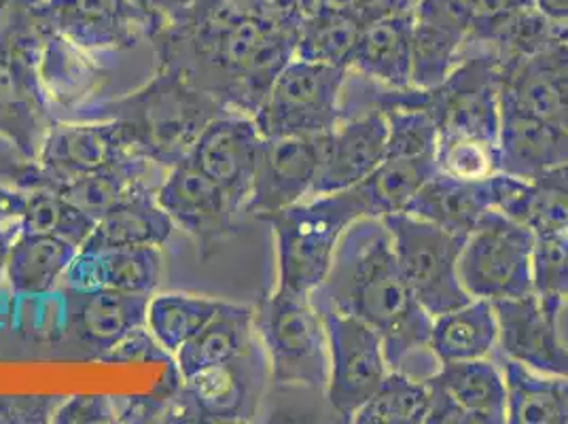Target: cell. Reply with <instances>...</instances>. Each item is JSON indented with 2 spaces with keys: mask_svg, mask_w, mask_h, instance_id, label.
<instances>
[{
  "mask_svg": "<svg viewBox=\"0 0 568 424\" xmlns=\"http://www.w3.org/2000/svg\"><path fill=\"white\" fill-rule=\"evenodd\" d=\"M500 109L568 128V46L558 43L503 69Z\"/></svg>",
  "mask_w": 568,
  "mask_h": 424,
  "instance_id": "22",
  "label": "cell"
},
{
  "mask_svg": "<svg viewBox=\"0 0 568 424\" xmlns=\"http://www.w3.org/2000/svg\"><path fill=\"white\" fill-rule=\"evenodd\" d=\"M176 225L172 223L155 193H142L118 209L98 219L92 236L81 249H111V246H164Z\"/></svg>",
  "mask_w": 568,
  "mask_h": 424,
  "instance_id": "33",
  "label": "cell"
},
{
  "mask_svg": "<svg viewBox=\"0 0 568 424\" xmlns=\"http://www.w3.org/2000/svg\"><path fill=\"white\" fill-rule=\"evenodd\" d=\"M348 69L293 58L253 115L263 139L323 137L342 121Z\"/></svg>",
  "mask_w": 568,
  "mask_h": 424,
  "instance_id": "8",
  "label": "cell"
},
{
  "mask_svg": "<svg viewBox=\"0 0 568 424\" xmlns=\"http://www.w3.org/2000/svg\"><path fill=\"white\" fill-rule=\"evenodd\" d=\"M251 2H276V0H251ZM300 2V0H297ZM302 7V4H300Z\"/></svg>",
  "mask_w": 568,
  "mask_h": 424,
  "instance_id": "52",
  "label": "cell"
},
{
  "mask_svg": "<svg viewBox=\"0 0 568 424\" xmlns=\"http://www.w3.org/2000/svg\"><path fill=\"white\" fill-rule=\"evenodd\" d=\"M197 2H202V0H155V4H158V11L162 13V20H164L166 16L176 13V11L190 9V7L197 4Z\"/></svg>",
  "mask_w": 568,
  "mask_h": 424,
  "instance_id": "50",
  "label": "cell"
},
{
  "mask_svg": "<svg viewBox=\"0 0 568 424\" xmlns=\"http://www.w3.org/2000/svg\"><path fill=\"white\" fill-rule=\"evenodd\" d=\"M358 32L361 24L353 18L321 7L304 18L295 58L348 69Z\"/></svg>",
  "mask_w": 568,
  "mask_h": 424,
  "instance_id": "38",
  "label": "cell"
},
{
  "mask_svg": "<svg viewBox=\"0 0 568 424\" xmlns=\"http://www.w3.org/2000/svg\"><path fill=\"white\" fill-rule=\"evenodd\" d=\"M39 74L55 111L81 109L111 81V72L95 60L92 51L49 28L39 58Z\"/></svg>",
  "mask_w": 568,
  "mask_h": 424,
  "instance_id": "24",
  "label": "cell"
},
{
  "mask_svg": "<svg viewBox=\"0 0 568 424\" xmlns=\"http://www.w3.org/2000/svg\"><path fill=\"white\" fill-rule=\"evenodd\" d=\"M498 153L500 172L532 181L551 168L568 164V128L503 111Z\"/></svg>",
  "mask_w": 568,
  "mask_h": 424,
  "instance_id": "26",
  "label": "cell"
},
{
  "mask_svg": "<svg viewBox=\"0 0 568 424\" xmlns=\"http://www.w3.org/2000/svg\"><path fill=\"white\" fill-rule=\"evenodd\" d=\"M261 142L255 119L223 113L206 125L191 149V162L227 191L240 212H246L251 198Z\"/></svg>",
  "mask_w": 568,
  "mask_h": 424,
  "instance_id": "18",
  "label": "cell"
},
{
  "mask_svg": "<svg viewBox=\"0 0 568 424\" xmlns=\"http://www.w3.org/2000/svg\"><path fill=\"white\" fill-rule=\"evenodd\" d=\"M221 304L223 302L219 300L185 293H164L155 297L151 295L146 307V327L168 353L176 354L185 342H190L213 319Z\"/></svg>",
  "mask_w": 568,
  "mask_h": 424,
  "instance_id": "35",
  "label": "cell"
},
{
  "mask_svg": "<svg viewBox=\"0 0 568 424\" xmlns=\"http://www.w3.org/2000/svg\"><path fill=\"white\" fill-rule=\"evenodd\" d=\"M304 18L297 0H202L166 16L149 43L158 69L179 72L230 113L253 118L295 58Z\"/></svg>",
  "mask_w": 568,
  "mask_h": 424,
  "instance_id": "1",
  "label": "cell"
},
{
  "mask_svg": "<svg viewBox=\"0 0 568 424\" xmlns=\"http://www.w3.org/2000/svg\"><path fill=\"white\" fill-rule=\"evenodd\" d=\"M118 421V403L109 395L64 397L53 414L55 424H113Z\"/></svg>",
  "mask_w": 568,
  "mask_h": 424,
  "instance_id": "44",
  "label": "cell"
},
{
  "mask_svg": "<svg viewBox=\"0 0 568 424\" xmlns=\"http://www.w3.org/2000/svg\"><path fill=\"white\" fill-rule=\"evenodd\" d=\"M310 297L316 307H335L378 331L390 372L425 382L442 367L430 349L433 316L405 281L393 236L378 216L348 225L325 283Z\"/></svg>",
  "mask_w": 568,
  "mask_h": 424,
  "instance_id": "2",
  "label": "cell"
},
{
  "mask_svg": "<svg viewBox=\"0 0 568 424\" xmlns=\"http://www.w3.org/2000/svg\"><path fill=\"white\" fill-rule=\"evenodd\" d=\"M430 388L423 380L388 372L378 391L356 412V424H426Z\"/></svg>",
  "mask_w": 568,
  "mask_h": 424,
  "instance_id": "36",
  "label": "cell"
},
{
  "mask_svg": "<svg viewBox=\"0 0 568 424\" xmlns=\"http://www.w3.org/2000/svg\"><path fill=\"white\" fill-rule=\"evenodd\" d=\"M535 7L544 13L556 28L568 24V0H532Z\"/></svg>",
  "mask_w": 568,
  "mask_h": 424,
  "instance_id": "48",
  "label": "cell"
},
{
  "mask_svg": "<svg viewBox=\"0 0 568 424\" xmlns=\"http://www.w3.org/2000/svg\"><path fill=\"white\" fill-rule=\"evenodd\" d=\"M535 232L520 221L488 211L458 258V279L471 297L518 300L532 293Z\"/></svg>",
  "mask_w": 568,
  "mask_h": 424,
  "instance_id": "9",
  "label": "cell"
},
{
  "mask_svg": "<svg viewBox=\"0 0 568 424\" xmlns=\"http://www.w3.org/2000/svg\"><path fill=\"white\" fill-rule=\"evenodd\" d=\"M22 232V221H11V223H4L0 225V276L4 274V267H7V258H9V251H11V244L13 240L18 238V234Z\"/></svg>",
  "mask_w": 568,
  "mask_h": 424,
  "instance_id": "49",
  "label": "cell"
},
{
  "mask_svg": "<svg viewBox=\"0 0 568 424\" xmlns=\"http://www.w3.org/2000/svg\"><path fill=\"white\" fill-rule=\"evenodd\" d=\"M26 209V191L0 183V225L22 219Z\"/></svg>",
  "mask_w": 568,
  "mask_h": 424,
  "instance_id": "47",
  "label": "cell"
},
{
  "mask_svg": "<svg viewBox=\"0 0 568 424\" xmlns=\"http://www.w3.org/2000/svg\"><path fill=\"white\" fill-rule=\"evenodd\" d=\"M503 69L486 48L465 46L460 64L437 88L423 90V102L439 134H463L498 142Z\"/></svg>",
  "mask_w": 568,
  "mask_h": 424,
  "instance_id": "12",
  "label": "cell"
},
{
  "mask_svg": "<svg viewBox=\"0 0 568 424\" xmlns=\"http://www.w3.org/2000/svg\"><path fill=\"white\" fill-rule=\"evenodd\" d=\"M321 7L344 13L358 24L367 26L379 20L414 18L418 0H321Z\"/></svg>",
  "mask_w": 568,
  "mask_h": 424,
  "instance_id": "43",
  "label": "cell"
},
{
  "mask_svg": "<svg viewBox=\"0 0 568 424\" xmlns=\"http://www.w3.org/2000/svg\"><path fill=\"white\" fill-rule=\"evenodd\" d=\"M327 134L263 139L246 214L283 211L310 198L323 162Z\"/></svg>",
  "mask_w": 568,
  "mask_h": 424,
  "instance_id": "17",
  "label": "cell"
},
{
  "mask_svg": "<svg viewBox=\"0 0 568 424\" xmlns=\"http://www.w3.org/2000/svg\"><path fill=\"white\" fill-rule=\"evenodd\" d=\"M493 304L503 356L537 374L568 377V349L558 333V319L545 312L535 293Z\"/></svg>",
  "mask_w": 568,
  "mask_h": 424,
  "instance_id": "21",
  "label": "cell"
},
{
  "mask_svg": "<svg viewBox=\"0 0 568 424\" xmlns=\"http://www.w3.org/2000/svg\"><path fill=\"white\" fill-rule=\"evenodd\" d=\"M556 32H558V39H560V43L568 46V24L562 26V28H556Z\"/></svg>",
  "mask_w": 568,
  "mask_h": 424,
  "instance_id": "51",
  "label": "cell"
},
{
  "mask_svg": "<svg viewBox=\"0 0 568 424\" xmlns=\"http://www.w3.org/2000/svg\"><path fill=\"white\" fill-rule=\"evenodd\" d=\"M497 346V312L490 300L474 297L469 304L433 319L430 349L439 363L486 359Z\"/></svg>",
  "mask_w": 568,
  "mask_h": 424,
  "instance_id": "30",
  "label": "cell"
},
{
  "mask_svg": "<svg viewBox=\"0 0 568 424\" xmlns=\"http://www.w3.org/2000/svg\"><path fill=\"white\" fill-rule=\"evenodd\" d=\"M20 221L24 232L64 238L79 249L92 236L98 223L94 216L51 189L26 191V209Z\"/></svg>",
  "mask_w": 568,
  "mask_h": 424,
  "instance_id": "39",
  "label": "cell"
},
{
  "mask_svg": "<svg viewBox=\"0 0 568 424\" xmlns=\"http://www.w3.org/2000/svg\"><path fill=\"white\" fill-rule=\"evenodd\" d=\"M532 293L549 316L568 304V230L535 234Z\"/></svg>",
  "mask_w": 568,
  "mask_h": 424,
  "instance_id": "40",
  "label": "cell"
},
{
  "mask_svg": "<svg viewBox=\"0 0 568 424\" xmlns=\"http://www.w3.org/2000/svg\"><path fill=\"white\" fill-rule=\"evenodd\" d=\"M255 330L276 384L327 391L329 342L310 295L276 289L255 312Z\"/></svg>",
  "mask_w": 568,
  "mask_h": 424,
  "instance_id": "6",
  "label": "cell"
},
{
  "mask_svg": "<svg viewBox=\"0 0 568 424\" xmlns=\"http://www.w3.org/2000/svg\"><path fill=\"white\" fill-rule=\"evenodd\" d=\"M474 16V32L469 43L477 41L488 28L500 22L503 18L520 11L524 7H532V0H465Z\"/></svg>",
  "mask_w": 568,
  "mask_h": 424,
  "instance_id": "46",
  "label": "cell"
},
{
  "mask_svg": "<svg viewBox=\"0 0 568 424\" xmlns=\"http://www.w3.org/2000/svg\"><path fill=\"white\" fill-rule=\"evenodd\" d=\"M45 41L41 24L24 0H11L0 20V137L13 144L24 162H37L58 123L39 74Z\"/></svg>",
  "mask_w": 568,
  "mask_h": 424,
  "instance_id": "4",
  "label": "cell"
},
{
  "mask_svg": "<svg viewBox=\"0 0 568 424\" xmlns=\"http://www.w3.org/2000/svg\"><path fill=\"white\" fill-rule=\"evenodd\" d=\"M507 386V423L568 424V377L545 376L498 356Z\"/></svg>",
  "mask_w": 568,
  "mask_h": 424,
  "instance_id": "32",
  "label": "cell"
},
{
  "mask_svg": "<svg viewBox=\"0 0 568 424\" xmlns=\"http://www.w3.org/2000/svg\"><path fill=\"white\" fill-rule=\"evenodd\" d=\"M495 209V185L493 176L481 181H460L442 172H435L407 211L418 219L430 221L456 234L469 236L479 219Z\"/></svg>",
  "mask_w": 568,
  "mask_h": 424,
  "instance_id": "27",
  "label": "cell"
},
{
  "mask_svg": "<svg viewBox=\"0 0 568 424\" xmlns=\"http://www.w3.org/2000/svg\"><path fill=\"white\" fill-rule=\"evenodd\" d=\"M361 216H369V211L358 188L312 195L257 216L276 238V289L312 295L325 283L344 232Z\"/></svg>",
  "mask_w": 568,
  "mask_h": 424,
  "instance_id": "5",
  "label": "cell"
},
{
  "mask_svg": "<svg viewBox=\"0 0 568 424\" xmlns=\"http://www.w3.org/2000/svg\"><path fill=\"white\" fill-rule=\"evenodd\" d=\"M151 295L64 289V335L85 359L98 361L130 331L146 325Z\"/></svg>",
  "mask_w": 568,
  "mask_h": 424,
  "instance_id": "19",
  "label": "cell"
},
{
  "mask_svg": "<svg viewBox=\"0 0 568 424\" xmlns=\"http://www.w3.org/2000/svg\"><path fill=\"white\" fill-rule=\"evenodd\" d=\"M255 310L223 302L213 319L176 351L183 380L213 365L227 363L257 342Z\"/></svg>",
  "mask_w": 568,
  "mask_h": 424,
  "instance_id": "29",
  "label": "cell"
},
{
  "mask_svg": "<svg viewBox=\"0 0 568 424\" xmlns=\"http://www.w3.org/2000/svg\"><path fill=\"white\" fill-rule=\"evenodd\" d=\"M412 30L414 18H393L361 26L348 71L367 77L386 88H409Z\"/></svg>",
  "mask_w": 568,
  "mask_h": 424,
  "instance_id": "28",
  "label": "cell"
},
{
  "mask_svg": "<svg viewBox=\"0 0 568 424\" xmlns=\"http://www.w3.org/2000/svg\"><path fill=\"white\" fill-rule=\"evenodd\" d=\"M467 37L450 28L418 20L412 30V85L430 90L444 83L463 60Z\"/></svg>",
  "mask_w": 568,
  "mask_h": 424,
  "instance_id": "37",
  "label": "cell"
},
{
  "mask_svg": "<svg viewBox=\"0 0 568 424\" xmlns=\"http://www.w3.org/2000/svg\"><path fill=\"white\" fill-rule=\"evenodd\" d=\"M141 155L134 132L123 119H92L85 123L58 121L37 162H24L7 172V181L22 191L55 189L100 168Z\"/></svg>",
  "mask_w": 568,
  "mask_h": 424,
  "instance_id": "7",
  "label": "cell"
},
{
  "mask_svg": "<svg viewBox=\"0 0 568 424\" xmlns=\"http://www.w3.org/2000/svg\"><path fill=\"white\" fill-rule=\"evenodd\" d=\"M164 276V258L158 246L79 249L62 284L77 291H119L153 295Z\"/></svg>",
  "mask_w": 568,
  "mask_h": 424,
  "instance_id": "23",
  "label": "cell"
},
{
  "mask_svg": "<svg viewBox=\"0 0 568 424\" xmlns=\"http://www.w3.org/2000/svg\"><path fill=\"white\" fill-rule=\"evenodd\" d=\"M435 168L437 172L460 181L490 179L500 172L498 142L463 134H439Z\"/></svg>",
  "mask_w": 568,
  "mask_h": 424,
  "instance_id": "41",
  "label": "cell"
},
{
  "mask_svg": "<svg viewBox=\"0 0 568 424\" xmlns=\"http://www.w3.org/2000/svg\"><path fill=\"white\" fill-rule=\"evenodd\" d=\"M62 395H0V424L53 423Z\"/></svg>",
  "mask_w": 568,
  "mask_h": 424,
  "instance_id": "45",
  "label": "cell"
},
{
  "mask_svg": "<svg viewBox=\"0 0 568 424\" xmlns=\"http://www.w3.org/2000/svg\"><path fill=\"white\" fill-rule=\"evenodd\" d=\"M79 246L49 234L20 232L11 244L4 276L18 295H43L62 283Z\"/></svg>",
  "mask_w": 568,
  "mask_h": 424,
  "instance_id": "31",
  "label": "cell"
},
{
  "mask_svg": "<svg viewBox=\"0 0 568 424\" xmlns=\"http://www.w3.org/2000/svg\"><path fill=\"white\" fill-rule=\"evenodd\" d=\"M430 388V414L426 424L507 423V386L497 359L442 363Z\"/></svg>",
  "mask_w": 568,
  "mask_h": 424,
  "instance_id": "16",
  "label": "cell"
},
{
  "mask_svg": "<svg viewBox=\"0 0 568 424\" xmlns=\"http://www.w3.org/2000/svg\"><path fill=\"white\" fill-rule=\"evenodd\" d=\"M270 377L267 354L257 340L236 359L185 377L168 405L166 423H251Z\"/></svg>",
  "mask_w": 568,
  "mask_h": 424,
  "instance_id": "11",
  "label": "cell"
},
{
  "mask_svg": "<svg viewBox=\"0 0 568 424\" xmlns=\"http://www.w3.org/2000/svg\"><path fill=\"white\" fill-rule=\"evenodd\" d=\"M388 125L378 109L342 118L327 134L312 195L346 191L363 183L386 160Z\"/></svg>",
  "mask_w": 568,
  "mask_h": 424,
  "instance_id": "20",
  "label": "cell"
},
{
  "mask_svg": "<svg viewBox=\"0 0 568 424\" xmlns=\"http://www.w3.org/2000/svg\"><path fill=\"white\" fill-rule=\"evenodd\" d=\"M329 342L327 397L342 423H353L356 412L379 388L390 367L376 330L335 307H318Z\"/></svg>",
  "mask_w": 568,
  "mask_h": 424,
  "instance_id": "14",
  "label": "cell"
},
{
  "mask_svg": "<svg viewBox=\"0 0 568 424\" xmlns=\"http://www.w3.org/2000/svg\"><path fill=\"white\" fill-rule=\"evenodd\" d=\"M382 221L393 236L405 281L433 319L474 300L458 279L465 234H456L409 212L388 214Z\"/></svg>",
  "mask_w": 568,
  "mask_h": 424,
  "instance_id": "10",
  "label": "cell"
},
{
  "mask_svg": "<svg viewBox=\"0 0 568 424\" xmlns=\"http://www.w3.org/2000/svg\"><path fill=\"white\" fill-rule=\"evenodd\" d=\"M92 111V119L128 121L139 153L166 168L190 155L213 119L230 113L216 98L168 69H158L141 90L98 102Z\"/></svg>",
  "mask_w": 568,
  "mask_h": 424,
  "instance_id": "3",
  "label": "cell"
},
{
  "mask_svg": "<svg viewBox=\"0 0 568 424\" xmlns=\"http://www.w3.org/2000/svg\"><path fill=\"white\" fill-rule=\"evenodd\" d=\"M176 230L193 238L204 258L236 232L240 209L227 191L191 162L190 155L168 168L166 179L155 193Z\"/></svg>",
  "mask_w": 568,
  "mask_h": 424,
  "instance_id": "15",
  "label": "cell"
},
{
  "mask_svg": "<svg viewBox=\"0 0 568 424\" xmlns=\"http://www.w3.org/2000/svg\"><path fill=\"white\" fill-rule=\"evenodd\" d=\"M98 363L128 365V363H174L172 353L155 340L146 325L130 331L109 353L102 354Z\"/></svg>",
  "mask_w": 568,
  "mask_h": 424,
  "instance_id": "42",
  "label": "cell"
},
{
  "mask_svg": "<svg viewBox=\"0 0 568 424\" xmlns=\"http://www.w3.org/2000/svg\"><path fill=\"white\" fill-rule=\"evenodd\" d=\"M435 172L433 158H386L356 188L367 204L369 216L384 219L407 211L409 202Z\"/></svg>",
  "mask_w": 568,
  "mask_h": 424,
  "instance_id": "34",
  "label": "cell"
},
{
  "mask_svg": "<svg viewBox=\"0 0 568 424\" xmlns=\"http://www.w3.org/2000/svg\"><path fill=\"white\" fill-rule=\"evenodd\" d=\"M166 174V165L146 155H130L121 162L100 168L92 174L79 176L51 191H58L74 206H79L98 221L106 212L118 209L119 204L136 195L158 193Z\"/></svg>",
  "mask_w": 568,
  "mask_h": 424,
  "instance_id": "25",
  "label": "cell"
},
{
  "mask_svg": "<svg viewBox=\"0 0 568 424\" xmlns=\"http://www.w3.org/2000/svg\"><path fill=\"white\" fill-rule=\"evenodd\" d=\"M41 24L92 53L139 46L162 24L155 0H24Z\"/></svg>",
  "mask_w": 568,
  "mask_h": 424,
  "instance_id": "13",
  "label": "cell"
}]
</instances>
